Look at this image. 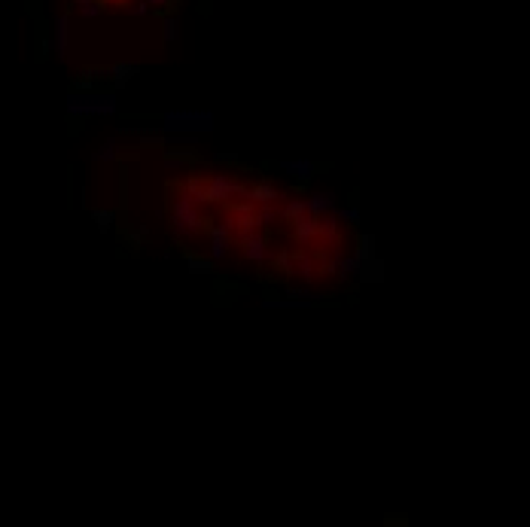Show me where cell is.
<instances>
[{
  "label": "cell",
  "instance_id": "obj_1",
  "mask_svg": "<svg viewBox=\"0 0 530 527\" xmlns=\"http://www.w3.org/2000/svg\"><path fill=\"white\" fill-rule=\"evenodd\" d=\"M165 201H168V216H171V232L177 238H195L204 235V216L199 210L195 195L186 189L183 180H165Z\"/></svg>",
  "mask_w": 530,
  "mask_h": 527
},
{
  "label": "cell",
  "instance_id": "obj_2",
  "mask_svg": "<svg viewBox=\"0 0 530 527\" xmlns=\"http://www.w3.org/2000/svg\"><path fill=\"white\" fill-rule=\"evenodd\" d=\"M204 180V205H225L232 199H247V183L235 180L232 174L225 171H210V174H201Z\"/></svg>",
  "mask_w": 530,
  "mask_h": 527
},
{
  "label": "cell",
  "instance_id": "obj_3",
  "mask_svg": "<svg viewBox=\"0 0 530 527\" xmlns=\"http://www.w3.org/2000/svg\"><path fill=\"white\" fill-rule=\"evenodd\" d=\"M116 110V95L107 92V95H101V92H82V95H76V92H70L67 98V113L70 116H91V113H113Z\"/></svg>",
  "mask_w": 530,
  "mask_h": 527
},
{
  "label": "cell",
  "instance_id": "obj_4",
  "mask_svg": "<svg viewBox=\"0 0 530 527\" xmlns=\"http://www.w3.org/2000/svg\"><path fill=\"white\" fill-rule=\"evenodd\" d=\"M204 235L210 238V259H214V262L225 259V253H229L232 244H235V232H232L229 220L217 223L214 216H204Z\"/></svg>",
  "mask_w": 530,
  "mask_h": 527
},
{
  "label": "cell",
  "instance_id": "obj_5",
  "mask_svg": "<svg viewBox=\"0 0 530 527\" xmlns=\"http://www.w3.org/2000/svg\"><path fill=\"white\" fill-rule=\"evenodd\" d=\"M268 241H272V229H265V232L253 229V232H244V235H238V247H241V256L247 259V262H256V265H263L265 259L272 256V250H268Z\"/></svg>",
  "mask_w": 530,
  "mask_h": 527
},
{
  "label": "cell",
  "instance_id": "obj_6",
  "mask_svg": "<svg viewBox=\"0 0 530 527\" xmlns=\"http://www.w3.org/2000/svg\"><path fill=\"white\" fill-rule=\"evenodd\" d=\"M168 125H159L162 131H214V116L210 113H162Z\"/></svg>",
  "mask_w": 530,
  "mask_h": 527
},
{
  "label": "cell",
  "instance_id": "obj_7",
  "mask_svg": "<svg viewBox=\"0 0 530 527\" xmlns=\"http://www.w3.org/2000/svg\"><path fill=\"white\" fill-rule=\"evenodd\" d=\"M116 238H119V247H129L131 256H140L146 247V238H150V226H131L129 220H116Z\"/></svg>",
  "mask_w": 530,
  "mask_h": 527
},
{
  "label": "cell",
  "instance_id": "obj_8",
  "mask_svg": "<svg viewBox=\"0 0 530 527\" xmlns=\"http://www.w3.org/2000/svg\"><path fill=\"white\" fill-rule=\"evenodd\" d=\"M210 302H214L217 308H225L232 305V302H238L241 296H247V287L238 284V280L232 278H223V275H214V284H210Z\"/></svg>",
  "mask_w": 530,
  "mask_h": 527
},
{
  "label": "cell",
  "instance_id": "obj_9",
  "mask_svg": "<svg viewBox=\"0 0 530 527\" xmlns=\"http://www.w3.org/2000/svg\"><path fill=\"white\" fill-rule=\"evenodd\" d=\"M272 168H278V171H289L296 177V183H308L314 174H323L329 171V161H272Z\"/></svg>",
  "mask_w": 530,
  "mask_h": 527
},
{
  "label": "cell",
  "instance_id": "obj_10",
  "mask_svg": "<svg viewBox=\"0 0 530 527\" xmlns=\"http://www.w3.org/2000/svg\"><path fill=\"white\" fill-rule=\"evenodd\" d=\"M314 271L317 278H335L338 271V259H342V247H327V244H320V247H314Z\"/></svg>",
  "mask_w": 530,
  "mask_h": 527
},
{
  "label": "cell",
  "instance_id": "obj_11",
  "mask_svg": "<svg viewBox=\"0 0 530 527\" xmlns=\"http://www.w3.org/2000/svg\"><path fill=\"white\" fill-rule=\"evenodd\" d=\"M317 244L342 247V223H338V216L332 214V210L323 216H317Z\"/></svg>",
  "mask_w": 530,
  "mask_h": 527
},
{
  "label": "cell",
  "instance_id": "obj_12",
  "mask_svg": "<svg viewBox=\"0 0 530 527\" xmlns=\"http://www.w3.org/2000/svg\"><path fill=\"white\" fill-rule=\"evenodd\" d=\"M247 199H250L253 205H278V199H284V192L274 189V183L268 177H259V180H253V183H247Z\"/></svg>",
  "mask_w": 530,
  "mask_h": 527
},
{
  "label": "cell",
  "instance_id": "obj_13",
  "mask_svg": "<svg viewBox=\"0 0 530 527\" xmlns=\"http://www.w3.org/2000/svg\"><path fill=\"white\" fill-rule=\"evenodd\" d=\"M289 238H293L299 247H311L317 241V216L302 214L299 220L289 223Z\"/></svg>",
  "mask_w": 530,
  "mask_h": 527
},
{
  "label": "cell",
  "instance_id": "obj_14",
  "mask_svg": "<svg viewBox=\"0 0 530 527\" xmlns=\"http://www.w3.org/2000/svg\"><path fill=\"white\" fill-rule=\"evenodd\" d=\"M162 165L165 168H174V165H186V168H199L204 165V156L199 150H171V146H165V153H162Z\"/></svg>",
  "mask_w": 530,
  "mask_h": 527
},
{
  "label": "cell",
  "instance_id": "obj_15",
  "mask_svg": "<svg viewBox=\"0 0 530 527\" xmlns=\"http://www.w3.org/2000/svg\"><path fill=\"white\" fill-rule=\"evenodd\" d=\"M180 247V244H177ZM180 256L186 259V269H189V275H217V262L210 256H201L199 250H192V247H180Z\"/></svg>",
  "mask_w": 530,
  "mask_h": 527
},
{
  "label": "cell",
  "instance_id": "obj_16",
  "mask_svg": "<svg viewBox=\"0 0 530 527\" xmlns=\"http://www.w3.org/2000/svg\"><path fill=\"white\" fill-rule=\"evenodd\" d=\"M289 256H293V271L299 275L305 284H311V280L317 278V271H314V256L308 253V247H299V250H289Z\"/></svg>",
  "mask_w": 530,
  "mask_h": 527
},
{
  "label": "cell",
  "instance_id": "obj_17",
  "mask_svg": "<svg viewBox=\"0 0 530 527\" xmlns=\"http://www.w3.org/2000/svg\"><path fill=\"white\" fill-rule=\"evenodd\" d=\"M272 259V265H268V271H274L278 278H296V271H293V256H289V247H280V250H274V256H268Z\"/></svg>",
  "mask_w": 530,
  "mask_h": 527
},
{
  "label": "cell",
  "instance_id": "obj_18",
  "mask_svg": "<svg viewBox=\"0 0 530 527\" xmlns=\"http://www.w3.org/2000/svg\"><path fill=\"white\" fill-rule=\"evenodd\" d=\"M305 210H308L311 216L329 214V210H335V195H332V192H314V195H308Z\"/></svg>",
  "mask_w": 530,
  "mask_h": 527
},
{
  "label": "cell",
  "instance_id": "obj_19",
  "mask_svg": "<svg viewBox=\"0 0 530 527\" xmlns=\"http://www.w3.org/2000/svg\"><path fill=\"white\" fill-rule=\"evenodd\" d=\"M338 220L344 223L351 232H360V189H351L348 195V208L338 214Z\"/></svg>",
  "mask_w": 530,
  "mask_h": 527
},
{
  "label": "cell",
  "instance_id": "obj_20",
  "mask_svg": "<svg viewBox=\"0 0 530 527\" xmlns=\"http://www.w3.org/2000/svg\"><path fill=\"white\" fill-rule=\"evenodd\" d=\"M357 280L360 284H381L384 280V262L375 256V259H369V262H363L357 269Z\"/></svg>",
  "mask_w": 530,
  "mask_h": 527
},
{
  "label": "cell",
  "instance_id": "obj_21",
  "mask_svg": "<svg viewBox=\"0 0 530 527\" xmlns=\"http://www.w3.org/2000/svg\"><path fill=\"white\" fill-rule=\"evenodd\" d=\"M353 241H357V262H369L375 259V238L366 235V232H353Z\"/></svg>",
  "mask_w": 530,
  "mask_h": 527
},
{
  "label": "cell",
  "instance_id": "obj_22",
  "mask_svg": "<svg viewBox=\"0 0 530 527\" xmlns=\"http://www.w3.org/2000/svg\"><path fill=\"white\" fill-rule=\"evenodd\" d=\"M302 214H308V210H305V201H302V199H289L284 208H278V220H280V223H287V226H289L293 220H299Z\"/></svg>",
  "mask_w": 530,
  "mask_h": 527
},
{
  "label": "cell",
  "instance_id": "obj_23",
  "mask_svg": "<svg viewBox=\"0 0 530 527\" xmlns=\"http://www.w3.org/2000/svg\"><path fill=\"white\" fill-rule=\"evenodd\" d=\"M91 216H95V223H98V229H101V235H104V232H110L113 223H116V210H110V208L91 210Z\"/></svg>",
  "mask_w": 530,
  "mask_h": 527
},
{
  "label": "cell",
  "instance_id": "obj_24",
  "mask_svg": "<svg viewBox=\"0 0 530 527\" xmlns=\"http://www.w3.org/2000/svg\"><path fill=\"white\" fill-rule=\"evenodd\" d=\"M274 220H278V208L274 205H256V223L263 229H272Z\"/></svg>",
  "mask_w": 530,
  "mask_h": 527
},
{
  "label": "cell",
  "instance_id": "obj_25",
  "mask_svg": "<svg viewBox=\"0 0 530 527\" xmlns=\"http://www.w3.org/2000/svg\"><path fill=\"white\" fill-rule=\"evenodd\" d=\"M357 269H360L357 256H351V259H348V256H342V259H338V271H335V278L348 284V278H351V275H357Z\"/></svg>",
  "mask_w": 530,
  "mask_h": 527
},
{
  "label": "cell",
  "instance_id": "obj_26",
  "mask_svg": "<svg viewBox=\"0 0 530 527\" xmlns=\"http://www.w3.org/2000/svg\"><path fill=\"white\" fill-rule=\"evenodd\" d=\"M183 183H186V189L195 195V201H199V205H204V180H201V174H189Z\"/></svg>",
  "mask_w": 530,
  "mask_h": 527
},
{
  "label": "cell",
  "instance_id": "obj_27",
  "mask_svg": "<svg viewBox=\"0 0 530 527\" xmlns=\"http://www.w3.org/2000/svg\"><path fill=\"white\" fill-rule=\"evenodd\" d=\"M107 74H113L116 86H125V82H129V76H131V74H137V65H116V67H110Z\"/></svg>",
  "mask_w": 530,
  "mask_h": 527
},
{
  "label": "cell",
  "instance_id": "obj_28",
  "mask_svg": "<svg viewBox=\"0 0 530 527\" xmlns=\"http://www.w3.org/2000/svg\"><path fill=\"white\" fill-rule=\"evenodd\" d=\"M113 146H116V144H113V140H107V144H104V150H101V153H95L91 159H95V161H101V159H116V150H113Z\"/></svg>",
  "mask_w": 530,
  "mask_h": 527
},
{
  "label": "cell",
  "instance_id": "obj_29",
  "mask_svg": "<svg viewBox=\"0 0 530 527\" xmlns=\"http://www.w3.org/2000/svg\"><path fill=\"white\" fill-rule=\"evenodd\" d=\"M278 290H272V287H265V293H263V305L265 308H272V305H278Z\"/></svg>",
  "mask_w": 530,
  "mask_h": 527
},
{
  "label": "cell",
  "instance_id": "obj_30",
  "mask_svg": "<svg viewBox=\"0 0 530 527\" xmlns=\"http://www.w3.org/2000/svg\"><path fill=\"white\" fill-rule=\"evenodd\" d=\"M287 296H289V299L296 302V299H299V296H308V293H305V290H296V287H287Z\"/></svg>",
  "mask_w": 530,
  "mask_h": 527
},
{
  "label": "cell",
  "instance_id": "obj_31",
  "mask_svg": "<svg viewBox=\"0 0 530 527\" xmlns=\"http://www.w3.org/2000/svg\"><path fill=\"white\" fill-rule=\"evenodd\" d=\"M293 192H296V195H305V192H308V183H296Z\"/></svg>",
  "mask_w": 530,
  "mask_h": 527
}]
</instances>
